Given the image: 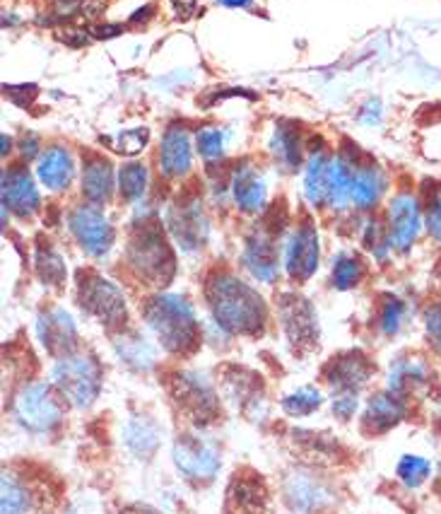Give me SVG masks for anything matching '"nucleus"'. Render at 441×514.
Masks as SVG:
<instances>
[{"mask_svg": "<svg viewBox=\"0 0 441 514\" xmlns=\"http://www.w3.org/2000/svg\"><path fill=\"white\" fill-rule=\"evenodd\" d=\"M208 302L215 322L229 333H258L265 323V305L261 295L229 273L208 282Z\"/></svg>", "mask_w": 441, "mask_h": 514, "instance_id": "obj_1", "label": "nucleus"}, {"mask_svg": "<svg viewBox=\"0 0 441 514\" xmlns=\"http://www.w3.org/2000/svg\"><path fill=\"white\" fill-rule=\"evenodd\" d=\"M145 319L169 353H188L198 343V323L193 309L179 295H159L150 299Z\"/></svg>", "mask_w": 441, "mask_h": 514, "instance_id": "obj_2", "label": "nucleus"}, {"mask_svg": "<svg viewBox=\"0 0 441 514\" xmlns=\"http://www.w3.org/2000/svg\"><path fill=\"white\" fill-rule=\"evenodd\" d=\"M128 258L133 271L152 285H167L174 275V254L155 223H147L131 237Z\"/></svg>", "mask_w": 441, "mask_h": 514, "instance_id": "obj_3", "label": "nucleus"}, {"mask_svg": "<svg viewBox=\"0 0 441 514\" xmlns=\"http://www.w3.org/2000/svg\"><path fill=\"white\" fill-rule=\"evenodd\" d=\"M51 382L78 408L90 406L102 387V370L92 355H66L51 372Z\"/></svg>", "mask_w": 441, "mask_h": 514, "instance_id": "obj_4", "label": "nucleus"}, {"mask_svg": "<svg viewBox=\"0 0 441 514\" xmlns=\"http://www.w3.org/2000/svg\"><path fill=\"white\" fill-rule=\"evenodd\" d=\"M169 394H172L174 404L181 413L186 415L193 425L213 423L217 413H220V401L217 394L205 379L203 374L196 372H179L172 377L169 384Z\"/></svg>", "mask_w": 441, "mask_h": 514, "instance_id": "obj_5", "label": "nucleus"}, {"mask_svg": "<svg viewBox=\"0 0 441 514\" xmlns=\"http://www.w3.org/2000/svg\"><path fill=\"white\" fill-rule=\"evenodd\" d=\"M15 415L27 430H53L63 420V406L46 384H29L15 398Z\"/></svg>", "mask_w": 441, "mask_h": 514, "instance_id": "obj_6", "label": "nucleus"}, {"mask_svg": "<svg viewBox=\"0 0 441 514\" xmlns=\"http://www.w3.org/2000/svg\"><path fill=\"white\" fill-rule=\"evenodd\" d=\"M174 464L188 483L203 485L220 471V452L196 435H181L174 445Z\"/></svg>", "mask_w": 441, "mask_h": 514, "instance_id": "obj_7", "label": "nucleus"}, {"mask_svg": "<svg viewBox=\"0 0 441 514\" xmlns=\"http://www.w3.org/2000/svg\"><path fill=\"white\" fill-rule=\"evenodd\" d=\"M280 322H282V329H285L294 350L309 353V350L316 348L319 319H316V312L311 307L309 299L299 298L294 292L282 295L280 298Z\"/></svg>", "mask_w": 441, "mask_h": 514, "instance_id": "obj_8", "label": "nucleus"}, {"mask_svg": "<svg viewBox=\"0 0 441 514\" xmlns=\"http://www.w3.org/2000/svg\"><path fill=\"white\" fill-rule=\"evenodd\" d=\"M80 305L109 329H116L126 322V299L121 290L99 275H87L80 282Z\"/></svg>", "mask_w": 441, "mask_h": 514, "instance_id": "obj_9", "label": "nucleus"}, {"mask_svg": "<svg viewBox=\"0 0 441 514\" xmlns=\"http://www.w3.org/2000/svg\"><path fill=\"white\" fill-rule=\"evenodd\" d=\"M70 230L90 257H104L114 241V230L97 206H80L70 213Z\"/></svg>", "mask_w": 441, "mask_h": 514, "instance_id": "obj_10", "label": "nucleus"}, {"mask_svg": "<svg viewBox=\"0 0 441 514\" xmlns=\"http://www.w3.org/2000/svg\"><path fill=\"white\" fill-rule=\"evenodd\" d=\"M285 500L297 514H319L333 505V493L314 473L292 471L285 481Z\"/></svg>", "mask_w": 441, "mask_h": 514, "instance_id": "obj_11", "label": "nucleus"}, {"mask_svg": "<svg viewBox=\"0 0 441 514\" xmlns=\"http://www.w3.org/2000/svg\"><path fill=\"white\" fill-rule=\"evenodd\" d=\"M227 514H273L265 483L254 473L234 476L227 490Z\"/></svg>", "mask_w": 441, "mask_h": 514, "instance_id": "obj_12", "label": "nucleus"}, {"mask_svg": "<svg viewBox=\"0 0 441 514\" xmlns=\"http://www.w3.org/2000/svg\"><path fill=\"white\" fill-rule=\"evenodd\" d=\"M222 391L249 418H258V411H265L261 379L249 370H241V367L227 370L222 374Z\"/></svg>", "mask_w": 441, "mask_h": 514, "instance_id": "obj_13", "label": "nucleus"}, {"mask_svg": "<svg viewBox=\"0 0 441 514\" xmlns=\"http://www.w3.org/2000/svg\"><path fill=\"white\" fill-rule=\"evenodd\" d=\"M388 240L391 247L398 251H408L412 241L417 240L420 224H422V213H420V203L412 193H401L396 196L388 210Z\"/></svg>", "mask_w": 441, "mask_h": 514, "instance_id": "obj_14", "label": "nucleus"}, {"mask_svg": "<svg viewBox=\"0 0 441 514\" xmlns=\"http://www.w3.org/2000/svg\"><path fill=\"white\" fill-rule=\"evenodd\" d=\"M167 224L172 230L174 240L179 241L181 249L186 251H196L205 241V234H208V223H205V216L198 200L176 203L167 216Z\"/></svg>", "mask_w": 441, "mask_h": 514, "instance_id": "obj_15", "label": "nucleus"}, {"mask_svg": "<svg viewBox=\"0 0 441 514\" xmlns=\"http://www.w3.org/2000/svg\"><path fill=\"white\" fill-rule=\"evenodd\" d=\"M372 363L362 353H343L326 367V379L338 394H357L372 377Z\"/></svg>", "mask_w": 441, "mask_h": 514, "instance_id": "obj_16", "label": "nucleus"}, {"mask_svg": "<svg viewBox=\"0 0 441 514\" xmlns=\"http://www.w3.org/2000/svg\"><path fill=\"white\" fill-rule=\"evenodd\" d=\"M319 268V234L311 224H302L287 244V273L306 281Z\"/></svg>", "mask_w": 441, "mask_h": 514, "instance_id": "obj_17", "label": "nucleus"}, {"mask_svg": "<svg viewBox=\"0 0 441 514\" xmlns=\"http://www.w3.org/2000/svg\"><path fill=\"white\" fill-rule=\"evenodd\" d=\"M3 208L17 216H32L39 208V192L25 169H8L3 175Z\"/></svg>", "mask_w": 441, "mask_h": 514, "instance_id": "obj_18", "label": "nucleus"}, {"mask_svg": "<svg viewBox=\"0 0 441 514\" xmlns=\"http://www.w3.org/2000/svg\"><path fill=\"white\" fill-rule=\"evenodd\" d=\"M244 264L258 281L273 282L278 278V251H275V241L265 230H256L246 240Z\"/></svg>", "mask_w": 441, "mask_h": 514, "instance_id": "obj_19", "label": "nucleus"}, {"mask_svg": "<svg viewBox=\"0 0 441 514\" xmlns=\"http://www.w3.org/2000/svg\"><path fill=\"white\" fill-rule=\"evenodd\" d=\"M39 339L53 355H70V350L75 348V340H78L73 319L61 309L44 314L39 322Z\"/></svg>", "mask_w": 441, "mask_h": 514, "instance_id": "obj_20", "label": "nucleus"}, {"mask_svg": "<svg viewBox=\"0 0 441 514\" xmlns=\"http://www.w3.org/2000/svg\"><path fill=\"white\" fill-rule=\"evenodd\" d=\"M405 418V404H403L398 394H388L381 391L376 396L369 398L367 411H364V430L367 432H386L396 428Z\"/></svg>", "mask_w": 441, "mask_h": 514, "instance_id": "obj_21", "label": "nucleus"}, {"mask_svg": "<svg viewBox=\"0 0 441 514\" xmlns=\"http://www.w3.org/2000/svg\"><path fill=\"white\" fill-rule=\"evenodd\" d=\"M159 165L167 176L186 175L191 167V141L184 126H169L159 148Z\"/></svg>", "mask_w": 441, "mask_h": 514, "instance_id": "obj_22", "label": "nucleus"}, {"mask_svg": "<svg viewBox=\"0 0 441 514\" xmlns=\"http://www.w3.org/2000/svg\"><path fill=\"white\" fill-rule=\"evenodd\" d=\"M232 193H234V200L237 206L246 213H258L265 203V184L258 175H256L254 167L241 165L234 172V179H232Z\"/></svg>", "mask_w": 441, "mask_h": 514, "instance_id": "obj_23", "label": "nucleus"}, {"mask_svg": "<svg viewBox=\"0 0 441 514\" xmlns=\"http://www.w3.org/2000/svg\"><path fill=\"white\" fill-rule=\"evenodd\" d=\"M73 158L68 155L66 148H49L39 159V179L51 192L66 189L73 179Z\"/></svg>", "mask_w": 441, "mask_h": 514, "instance_id": "obj_24", "label": "nucleus"}, {"mask_svg": "<svg viewBox=\"0 0 441 514\" xmlns=\"http://www.w3.org/2000/svg\"><path fill=\"white\" fill-rule=\"evenodd\" d=\"M123 440L133 454L140 456V459H150L159 447V428L145 415H135L126 423Z\"/></svg>", "mask_w": 441, "mask_h": 514, "instance_id": "obj_25", "label": "nucleus"}, {"mask_svg": "<svg viewBox=\"0 0 441 514\" xmlns=\"http://www.w3.org/2000/svg\"><path fill=\"white\" fill-rule=\"evenodd\" d=\"M111 189H114L111 165L104 162V159H90V162L85 165V175H82V193L87 196L90 203L102 206V203H107L109 196H111Z\"/></svg>", "mask_w": 441, "mask_h": 514, "instance_id": "obj_26", "label": "nucleus"}, {"mask_svg": "<svg viewBox=\"0 0 441 514\" xmlns=\"http://www.w3.org/2000/svg\"><path fill=\"white\" fill-rule=\"evenodd\" d=\"M429 370H427L425 363L420 360H412V357H405L401 363H396V367L391 370V391L393 394H405V391H420V389H429Z\"/></svg>", "mask_w": 441, "mask_h": 514, "instance_id": "obj_27", "label": "nucleus"}, {"mask_svg": "<svg viewBox=\"0 0 441 514\" xmlns=\"http://www.w3.org/2000/svg\"><path fill=\"white\" fill-rule=\"evenodd\" d=\"M384 189L386 179L381 175V169H376L374 165L357 167L355 184H352V203L357 208L376 206V200L381 199Z\"/></svg>", "mask_w": 441, "mask_h": 514, "instance_id": "obj_28", "label": "nucleus"}, {"mask_svg": "<svg viewBox=\"0 0 441 514\" xmlns=\"http://www.w3.org/2000/svg\"><path fill=\"white\" fill-rule=\"evenodd\" d=\"M357 167L347 158H335L331 162V175H328V200L335 208H343L347 200H352V184H355Z\"/></svg>", "mask_w": 441, "mask_h": 514, "instance_id": "obj_29", "label": "nucleus"}, {"mask_svg": "<svg viewBox=\"0 0 441 514\" xmlns=\"http://www.w3.org/2000/svg\"><path fill=\"white\" fill-rule=\"evenodd\" d=\"M328 175H331V159L323 152H314L306 165V176H304V192L314 206H321L323 200H328Z\"/></svg>", "mask_w": 441, "mask_h": 514, "instance_id": "obj_30", "label": "nucleus"}, {"mask_svg": "<svg viewBox=\"0 0 441 514\" xmlns=\"http://www.w3.org/2000/svg\"><path fill=\"white\" fill-rule=\"evenodd\" d=\"M273 152L285 169H297L302 162V143L292 126H280L273 135Z\"/></svg>", "mask_w": 441, "mask_h": 514, "instance_id": "obj_31", "label": "nucleus"}, {"mask_svg": "<svg viewBox=\"0 0 441 514\" xmlns=\"http://www.w3.org/2000/svg\"><path fill=\"white\" fill-rule=\"evenodd\" d=\"M29 507H32L29 485L5 473L3 476V514H27Z\"/></svg>", "mask_w": 441, "mask_h": 514, "instance_id": "obj_32", "label": "nucleus"}, {"mask_svg": "<svg viewBox=\"0 0 441 514\" xmlns=\"http://www.w3.org/2000/svg\"><path fill=\"white\" fill-rule=\"evenodd\" d=\"M321 401H323V396H321L319 389L302 387V389H297L294 394L282 398V411L287 415H294V418H302V415L314 413L321 406Z\"/></svg>", "mask_w": 441, "mask_h": 514, "instance_id": "obj_33", "label": "nucleus"}, {"mask_svg": "<svg viewBox=\"0 0 441 514\" xmlns=\"http://www.w3.org/2000/svg\"><path fill=\"white\" fill-rule=\"evenodd\" d=\"M145 186L147 169L138 162H131L118 172V189H121V196L126 200H138L145 193Z\"/></svg>", "mask_w": 441, "mask_h": 514, "instance_id": "obj_34", "label": "nucleus"}, {"mask_svg": "<svg viewBox=\"0 0 441 514\" xmlns=\"http://www.w3.org/2000/svg\"><path fill=\"white\" fill-rule=\"evenodd\" d=\"M37 271H39L41 281L46 285H56L58 288L61 282L66 281V264L51 247H46V249L39 247V251H37Z\"/></svg>", "mask_w": 441, "mask_h": 514, "instance_id": "obj_35", "label": "nucleus"}, {"mask_svg": "<svg viewBox=\"0 0 441 514\" xmlns=\"http://www.w3.org/2000/svg\"><path fill=\"white\" fill-rule=\"evenodd\" d=\"M429 473H432V464H429L427 459H422V456L408 454L398 461V478H401L405 485H410V488L422 485V483L429 478Z\"/></svg>", "mask_w": 441, "mask_h": 514, "instance_id": "obj_36", "label": "nucleus"}, {"mask_svg": "<svg viewBox=\"0 0 441 514\" xmlns=\"http://www.w3.org/2000/svg\"><path fill=\"white\" fill-rule=\"evenodd\" d=\"M118 353H121L123 360H126L133 370H150V365L155 363L152 350L147 348V343H143V340H138V339L118 343Z\"/></svg>", "mask_w": 441, "mask_h": 514, "instance_id": "obj_37", "label": "nucleus"}, {"mask_svg": "<svg viewBox=\"0 0 441 514\" xmlns=\"http://www.w3.org/2000/svg\"><path fill=\"white\" fill-rule=\"evenodd\" d=\"M362 278V264L355 257H338L333 265V285L338 290H350Z\"/></svg>", "mask_w": 441, "mask_h": 514, "instance_id": "obj_38", "label": "nucleus"}, {"mask_svg": "<svg viewBox=\"0 0 441 514\" xmlns=\"http://www.w3.org/2000/svg\"><path fill=\"white\" fill-rule=\"evenodd\" d=\"M198 150L205 159H217L222 155V148H225V135L222 131L208 126V128H200L198 131Z\"/></svg>", "mask_w": 441, "mask_h": 514, "instance_id": "obj_39", "label": "nucleus"}, {"mask_svg": "<svg viewBox=\"0 0 441 514\" xmlns=\"http://www.w3.org/2000/svg\"><path fill=\"white\" fill-rule=\"evenodd\" d=\"M403 314H405V307H403L401 299H386L384 309H381V329H384V333H398L403 323Z\"/></svg>", "mask_w": 441, "mask_h": 514, "instance_id": "obj_40", "label": "nucleus"}, {"mask_svg": "<svg viewBox=\"0 0 441 514\" xmlns=\"http://www.w3.org/2000/svg\"><path fill=\"white\" fill-rule=\"evenodd\" d=\"M147 143V128H133V131H126L118 135V145L116 150L123 152V155H135L140 150L145 148Z\"/></svg>", "mask_w": 441, "mask_h": 514, "instance_id": "obj_41", "label": "nucleus"}, {"mask_svg": "<svg viewBox=\"0 0 441 514\" xmlns=\"http://www.w3.org/2000/svg\"><path fill=\"white\" fill-rule=\"evenodd\" d=\"M427 339L432 343V348L441 355V305H432L425 312Z\"/></svg>", "mask_w": 441, "mask_h": 514, "instance_id": "obj_42", "label": "nucleus"}, {"mask_svg": "<svg viewBox=\"0 0 441 514\" xmlns=\"http://www.w3.org/2000/svg\"><path fill=\"white\" fill-rule=\"evenodd\" d=\"M37 85H5V97H8L12 104H17V107H29L32 104V100L37 97Z\"/></svg>", "mask_w": 441, "mask_h": 514, "instance_id": "obj_43", "label": "nucleus"}, {"mask_svg": "<svg viewBox=\"0 0 441 514\" xmlns=\"http://www.w3.org/2000/svg\"><path fill=\"white\" fill-rule=\"evenodd\" d=\"M355 411H357V394H338L333 398V413L340 420H350Z\"/></svg>", "mask_w": 441, "mask_h": 514, "instance_id": "obj_44", "label": "nucleus"}, {"mask_svg": "<svg viewBox=\"0 0 441 514\" xmlns=\"http://www.w3.org/2000/svg\"><path fill=\"white\" fill-rule=\"evenodd\" d=\"M427 227L437 240H441V192L434 193L427 206Z\"/></svg>", "mask_w": 441, "mask_h": 514, "instance_id": "obj_45", "label": "nucleus"}, {"mask_svg": "<svg viewBox=\"0 0 441 514\" xmlns=\"http://www.w3.org/2000/svg\"><path fill=\"white\" fill-rule=\"evenodd\" d=\"M68 46H85L87 44V34L82 32V29H66V34H58Z\"/></svg>", "mask_w": 441, "mask_h": 514, "instance_id": "obj_46", "label": "nucleus"}, {"mask_svg": "<svg viewBox=\"0 0 441 514\" xmlns=\"http://www.w3.org/2000/svg\"><path fill=\"white\" fill-rule=\"evenodd\" d=\"M172 5L181 20H188V17L196 12V0H172Z\"/></svg>", "mask_w": 441, "mask_h": 514, "instance_id": "obj_47", "label": "nucleus"}, {"mask_svg": "<svg viewBox=\"0 0 441 514\" xmlns=\"http://www.w3.org/2000/svg\"><path fill=\"white\" fill-rule=\"evenodd\" d=\"M118 32H121V27H118V25H97V27H92V34H94L97 39H109V37H116Z\"/></svg>", "mask_w": 441, "mask_h": 514, "instance_id": "obj_48", "label": "nucleus"}, {"mask_svg": "<svg viewBox=\"0 0 441 514\" xmlns=\"http://www.w3.org/2000/svg\"><path fill=\"white\" fill-rule=\"evenodd\" d=\"M37 148H39L37 135H29V138H25V141H22V155H25L27 159H32L34 155H37Z\"/></svg>", "mask_w": 441, "mask_h": 514, "instance_id": "obj_49", "label": "nucleus"}, {"mask_svg": "<svg viewBox=\"0 0 441 514\" xmlns=\"http://www.w3.org/2000/svg\"><path fill=\"white\" fill-rule=\"evenodd\" d=\"M121 514H159L155 510V507H150V505H131V507H126Z\"/></svg>", "mask_w": 441, "mask_h": 514, "instance_id": "obj_50", "label": "nucleus"}, {"mask_svg": "<svg viewBox=\"0 0 441 514\" xmlns=\"http://www.w3.org/2000/svg\"><path fill=\"white\" fill-rule=\"evenodd\" d=\"M152 10H155V8H152V5H145V8L138 10V12H135V15L131 17V22H140V20H143V22H145L147 17L152 15Z\"/></svg>", "mask_w": 441, "mask_h": 514, "instance_id": "obj_51", "label": "nucleus"}, {"mask_svg": "<svg viewBox=\"0 0 441 514\" xmlns=\"http://www.w3.org/2000/svg\"><path fill=\"white\" fill-rule=\"evenodd\" d=\"M222 5H227V8H246V5H251V0H220Z\"/></svg>", "mask_w": 441, "mask_h": 514, "instance_id": "obj_52", "label": "nucleus"}, {"mask_svg": "<svg viewBox=\"0 0 441 514\" xmlns=\"http://www.w3.org/2000/svg\"><path fill=\"white\" fill-rule=\"evenodd\" d=\"M437 493L441 495V464H439V473H437Z\"/></svg>", "mask_w": 441, "mask_h": 514, "instance_id": "obj_53", "label": "nucleus"}]
</instances>
